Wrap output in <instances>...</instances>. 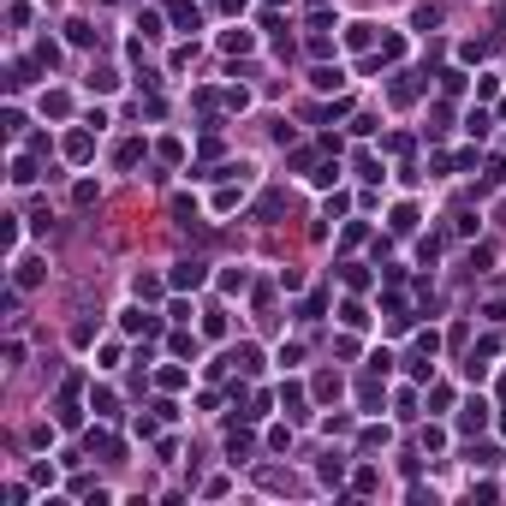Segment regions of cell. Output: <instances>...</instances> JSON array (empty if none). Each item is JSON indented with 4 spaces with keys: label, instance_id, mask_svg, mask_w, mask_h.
Instances as JSON below:
<instances>
[{
    "label": "cell",
    "instance_id": "1",
    "mask_svg": "<svg viewBox=\"0 0 506 506\" xmlns=\"http://www.w3.org/2000/svg\"><path fill=\"white\" fill-rule=\"evenodd\" d=\"M482 423H489V399H471L459 411V429H482Z\"/></svg>",
    "mask_w": 506,
    "mask_h": 506
},
{
    "label": "cell",
    "instance_id": "2",
    "mask_svg": "<svg viewBox=\"0 0 506 506\" xmlns=\"http://www.w3.org/2000/svg\"><path fill=\"white\" fill-rule=\"evenodd\" d=\"M173 286H203V262H173Z\"/></svg>",
    "mask_w": 506,
    "mask_h": 506
},
{
    "label": "cell",
    "instance_id": "3",
    "mask_svg": "<svg viewBox=\"0 0 506 506\" xmlns=\"http://www.w3.org/2000/svg\"><path fill=\"white\" fill-rule=\"evenodd\" d=\"M114 161H119V167H137V161H143V143H137V137H132V143H119Z\"/></svg>",
    "mask_w": 506,
    "mask_h": 506
},
{
    "label": "cell",
    "instance_id": "4",
    "mask_svg": "<svg viewBox=\"0 0 506 506\" xmlns=\"http://www.w3.org/2000/svg\"><path fill=\"white\" fill-rule=\"evenodd\" d=\"M345 42H352V48H370L375 42V24H352V30H345Z\"/></svg>",
    "mask_w": 506,
    "mask_h": 506
},
{
    "label": "cell",
    "instance_id": "5",
    "mask_svg": "<svg viewBox=\"0 0 506 506\" xmlns=\"http://www.w3.org/2000/svg\"><path fill=\"white\" fill-rule=\"evenodd\" d=\"M310 84H316V89H340V84H345V78H340V72H334V66H322V72H310Z\"/></svg>",
    "mask_w": 506,
    "mask_h": 506
},
{
    "label": "cell",
    "instance_id": "6",
    "mask_svg": "<svg viewBox=\"0 0 506 506\" xmlns=\"http://www.w3.org/2000/svg\"><path fill=\"white\" fill-rule=\"evenodd\" d=\"M233 363H238V370H256L262 357H256V345H238V352H233Z\"/></svg>",
    "mask_w": 506,
    "mask_h": 506
},
{
    "label": "cell",
    "instance_id": "7",
    "mask_svg": "<svg viewBox=\"0 0 506 506\" xmlns=\"http://www.w3.org/2000/svg\"><path fill=\"white\" fill-rule=\"evenodd\" d=\"M500 179H506V161H489V173H482V191H494Z\"/></svg>",
    "mask_w": 506,
    "mask_h": 506
}]
</instances>
